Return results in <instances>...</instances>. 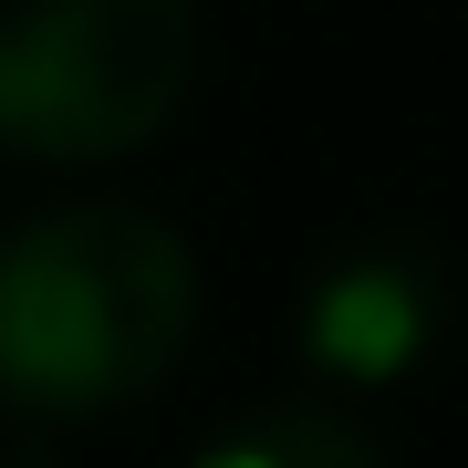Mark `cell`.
Here are the masks:
<instances>
[{"instance_id": "6da1fadb", "label": "cell", "mask_w": 468, "mask_h": 468, "mask_svg": "<svg viewBox=\"0 0 468 468\" xmlns=\"http://www.w3.org/2000/svg\"><path fill=\"white\" fill-rule=\"evenodd\" d=\"M198 334V261L156 208H42L0 229V406L115 417L177 375Z\"/></svg>"}, {"instance_id": "277c9868", "label": "cell", "mask_w": 468, "mask_h": 468, "mask_svg": "<svg viewBox=\"0 0 468 468\" xmlns=\"http://www.w3.org/2000/svg\"><path fill=\"white\" fill-rule=\"evenodd\" d=\"M187 468H385V448L344 417V406L282 396V406H261V417H239L229 437H208Z\"/></svg>"}, {"instance_id": "7a4b0ae2", "label": "cell", "mask_w": 468, "mask_h": 468, "mask_svg": "<svg viewBox=\"0 0 468 468\" xmlns=\"http://www.w3.org/2000/svg\"><path fill=\"white\" fill-rule=\"evenodd\" d=\"M198 84V0H0V146L104 167L177 125Z\"/></svg>"}, {"instance_id": "3957f363", "label": "cell", "mask_w": 468, "mask_h": 468, "mask_svg": "<svg viewBox=\"0 0 468 468\" xmlns=\"http://www.w3.org/2000/svg\"><path fill=\"white\" fill-rule=\"evenodd\" d=\"M437 334V282L406 250H354L313 282V302H302V354H313L323 375L344 385H385L406 375Z\"/></svg>"}]
</instances>
